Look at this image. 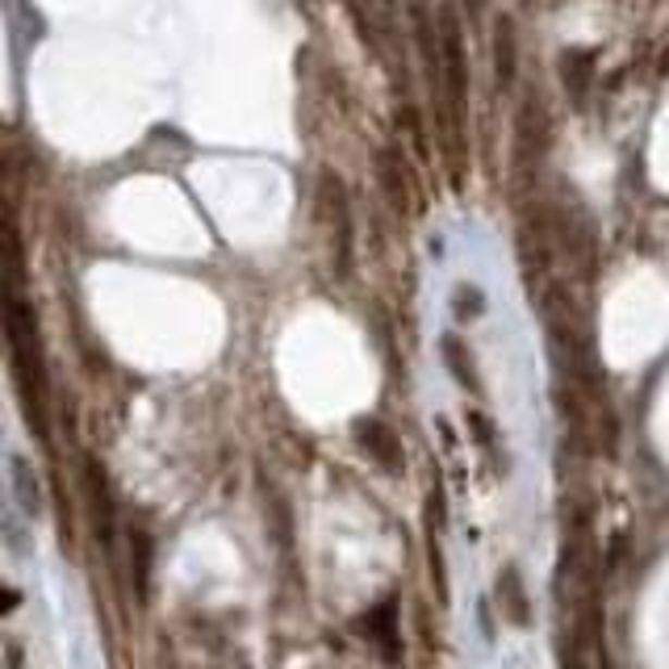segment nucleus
Instances as JSON below:
<instances>
[{
    "label": "nucleus",
    "instance_id": "f8f14e48",
    "mask_svg": "<svg viewBox=\"0 0 669 669\" xmlns=\"http://www.w3.org/2000/svg\"><path fill=\"white\" fill-rule=\"evenodd\" d=\"M453 306H456V319H460V322L478 319V314L485 310V294L478 289V285H456Z\"/></svg>",
    "mask_w": 669,
    "mask_h": 669
},
{
    "label": "nucleus",
    "instance_id": "1a4fd4ad",
    "mask_svg": "<svg viewBox=\"0 0 669 669\" xmlns=\"http://www.w3.org/2000/svg\"><path fill=\"white\" fill-rule=\"evenodd\" d=\"M151 561H156V540H151V532L134 528L131 532V573H134L138 598H147V590H151Z\"/></svg>",
    "mask_w": 669,
    "mask_h": 669
},
{
    "label": "nucleus",
    "instance_id": "4468645a",
    "mask_svg": "<svg viewBox=\"0 0 669 669\" xmlns=\"http://www.w3.org/2000/svg\"><path fill=\"white\" fill-rule=\"evenodd\" d=\"M9 669H22V648H17V641H9Z\"/></svg>",
    "mask_w": 669,
    "mask_h": 669
},
{
    "label": "nucleus",
    "instance_id": "423d86ee",
    "mask_svg": "<svg viewBox=\"0 0 669 669\" xmlns=\"http://www.w3.org/2000/svg\"><path fill=\"white\" fill-rule=\"evenodd\" d=\"M498 603H503V611L515 628H528L532 623V603H528V590H523V578H519V569L507 565L503 573H498Z\"/></svg>",
    "mask_w": 669,
    "mask_h": 669
},
{
    "label": "nucleus",
    "instance_id": "6e6552de",
    "mask_svg": "<svg viewBox=\"0 0 669 669\" xmlns=\"http://www.w3.org/2000/svg\"><path fill=\"white\" fill-rule=\"evenodd\" d=\"M439 351H444V364H448V373L456 376V385H464L469 394H482V381H478V364H473L469 348H464V344H460L456 335H444Z\"/></svg>",
    "mask_w": 669,
    "mask_h": 669
},
{
    "label": "nucleus",
    "instance_id": "0eeeda50",
    "mask_svg": "<svg viewBox=\"0 0 669 669\" xmlns=\"http://www.w3.org/2000/svg\"><path fill=\"white\" fill-rule=\"evenodd\" d=\"M444 54H448V97H453V117H460V97H464V59H460V34H456V13L444 9Z\"/></svg>",
    "mask_w": 669,
    "mask_h": 669
},
{
    "label": "nucleus",
    "instance_id": "2eb2a0df",
    "mask_svg": "<svg viewBox=\"0 0 669 669\" xmlns=\"http://www.w3.org/2000/svg\"><path fill=\"white\" fill-rule=\"evenodd\" d=\"M469 4H482V0H469Z\"/></svg>",
    "mask_w": 669,
    "mask_h": 669
},
{
    "label": "nucleus",
    "instance_id": "f03ea898",
    "mask_svg": "<svg viewBox=\"0 0 669 669\" xmlns=\"http://www.w3.org/2000/svg\"><path fill=\"white\" fill-rule=\"evenodd\" d=\"M84 503H88V519L92 532L101 540V548H113L117 540V510H113V490H109L106 464L97 456H84Z\"/></svg>",
    "mask_w": 669,
    "mask_h": 669
},
{
    "label": "nucleus",
    "instance_id": "39448f33",
    "mask_svg": "<svg viewBox=\"0 0 669 669\" xmlns=\"http://www.w3.org/2000/svg\"><path fill=\"white\" fill-rule=\"evenodd\" d=\"M356 435H360V448L373 456L385 473H401L406 469V456H401V444L398 435H394V428H385L381 419H360Z\"/></svg>",
    "mask_w": 669,
    "mask_h": 669
},
{
    "label": "nucleus",
    "instance_id": "20e7f679",
    "mask_svg": "<svg viewBox=\"0 0 669 669\" xmlns=\"http://www.w3.org/2000/svg\"><path fill=\"white\" fill-rule=\"evenodd\" d=\"M9 490H13V503L26 519H42L47 498H42V482H38V469L26 460V453H9Z\"/></svg>",
    "mask_w": 669,
    "mask_h": 669
},
{
    "label": "nucleus",
    "instance_id": "9d476101",
    "mask_svg": "<svg viewBox=\"0 0 669 669\" xmlns=\"http://www.w3.org/2000/svg\"><path fill=\"white\" fill-rule=\"evenodd\" d=\"M381 185L389 193V201L398 210H410V193H406V181H401V163L394 151H381Z\"/></svg>",
    "mask_w": 669,
    "mask_h": 669
},
{
    "label": "nucleus",
    "instance_id": "ddd939ff",
    "mask_svg": "<svg viewBox=\"0 0 669 669\" xmlns=\"http://www.w3.org/2000/svg\"><path fill=\"white\" fill-rule=\"evenodd\" d=\"M573 80V97H582L586 92V80H590V51L573 54V63H565V84Z\"/></svg>",
    "mask_w": 669,
    "mask_h": 669
},
{
    "label": "nucleus",
    "instance_id": "f257e3e1",
    "mask_svg": "<svg viewBox=\"0 0 669 669\" xmlns=\"http://www.w3.org/2000/svg\"><path fill=\"white\" fill-rule=\"evenodd\" d=\"M9 364H13V385L22 394L26 419L38 428V435H47V369H42V351H38V331L29 319L26 301L17 294H9Z\"/></svg>",
    "mask_w": 669,
    "mask_h": 669
},
{
    "label": "nucleus",
    "instance_id": "9b49d317",
    "mask_svg": "<svg viewBox=\"0 0 669 669\" xmlns=\"http://www.w3.org/2000/svg\"><path fill=\"white\" fill-rule=\"evenodd\" d=\"M494 54H498V80L510 84L515 80V29H510V22H498V42H494Z\"/></svg>",
    "mask_w": 669,
    "mask_h": 669
},
{
    "label": "nucleus",
    "instance_id": "7ed1b4c3",
    "mask_svg": "<svg viewBox=\"0 0 669 669\" xmlns=\"http://www.w3.org/2000/svg\"><path fill=\"white\" fill-rule=\"evenodd\" d=\"M322 201H326V214L335 222V268L339 276L351 272V210H348V193L339 176H322Z\"/></svg>",
    "mask_w": 669,
    "mask_h": 669
}]
</instances>
